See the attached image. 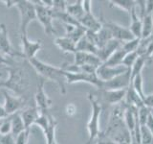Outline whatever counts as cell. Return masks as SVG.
<instances>
[{"instance_id":"1","label":"cell","mask_w":153,"mask_h":144,"mask_svg":"<svg viewBox=\"0 0 153 144\" xmlns=\"http://www.w3.org/2000/svg\"><path fill=\"white\" fill-rule=\"evenodd\" d=\"M29 62L32 64L33 69L36 71L38 76L45 80H50L55 82L59 88L60 94L66 93V78L64 76V70L61 66H55L42 62L36 58L29 60Z\"/></svg>"},{"instance_id":"2","label":"cell","mask_w":153,"mask_h":144,"mask_svg":"<svg viewBox=\"0 0 153 144\" xmlns=\"http://www.w3.org/2000/svg\"><path fill=\"white\" fill-rule=\"evenodd\" d=\"M88 100L91 104V116L87 123L88 140L86 144H93L100 133V118L102 112V103L97 96L92 93L88 94Z\"/></svg>"},{"instance_id":"3","label":"cell","mask_w":153,"mask_h":144,"mask_svg":"<svg viewBox=\"0 0 153 144\" xmlns=\"http://www.w3.org/2000/svg\"><path fill=\"white\" fill-rule=\"evenodd\" d=\"M7 71L9 72V77L7 80L1 82V88L11 89L16 95L20 96L25 92L29 86L26 71L21 67H10Z\"/></svg>"},{"instance_id":"4","label":"cell","mask_w":153,"mask_h":144,"mask_svg":"<svg viewBox=\"0 0 153 144\" xmlns=\"http://www.w3.org/2000/svg\"><path fill=\"white\" fill-rule=\"evenodd\" d=\"M14 7H16L20 14V35H28V26L32 21L36 20V5L33 1L16 0Z\"/></svg>"},{"instance_id":"5","label":"cell","mask_w":153,"mask_h":144,"mask_svg":"<svg viewBox=\"0 0 153 144\" xmlns=\"http://www.w3.org/2000/svg\"><path fill=\"white\" fill-rule=\"evenodd\" d=\"M36 125H37L42 130V132L45 136L47 144H52L56 140V129L57 126V121L50 113V112H40L39 116L36 121Z\"/></svg>"},{"instance_id":"6","label":"cell","mask_w":153,"mask_h":144,"mask_svg":"<svg viewBox=\"0 0 153 144\" xmlns=\"http://www.w3.org/2000/svg\"><path fill=\"white\" fill-rule=\"evenodd\" d=\"M36 5V20L40 22V24L44 28V32L48 36L55 35L56 33V29L53 25V16L51 14L50 8H47L42 1H33Z\"/></svg>"},{"instance_id":"7","label":"cell","mask_w":153,"mask_h":144,"mask_svg":"<svg viewBox=\"0 0 153 144\" xmlns=\"http://www.w3.org/2000/svg\"><path fill=\"white\" fill-rule=\"evenodd\" d=\"M64 76L66 78L67 84H75L79 83V82H83V83H87L90 85H93L95 88H102V83L97 74H90L86 73V72H67L64 71Z\"/></svg>"},{"instance_id":"8","label":"cell","mask_w":153,"mask_h":144,"mask_svg":"<svg viewBox=\"0 0 153 144\" xmlns=\"http://www.w3.org/2000/svg\"><path fill=\"white\" fill-rule=\"evenodd\" d=\"M102 25L108 29V31L111 34L112 38H114V40H117L123 43L135 38L127 27L123 26L117 22L105 21V20H102Z\"/></svg>"},{"instance_id":"9","label":"cell","mask_w":153,"mask_h":144,"mask_svg":"<svg viewBox=\"0 0 153 144\" xmlns=\"http://www.w3.org/2000/svg\"><path fill=\"white\" fill-rule=\"evenodd\" d=\"M45 79L38 76L37 86H36V92L35 94L36 100V107L39 110L40 112H49V109L52 106V100L45 92Z\"/></svg>"},{"instance_id":"10","label":"cell","mask_w":153,"mask_h":144,"mask_svg":"<svg viewBox=\"0 0 153 144\" xmlns=\"http://www.w3.org/2000/svg\"><path fill=\"white\" fill-rule=\"evenodd\" d=\"M131 83L130 70L123 74H121L114 79L106 82H102V88L100 89H108V90H118V89H126Z\"/></svg>"},{"instance_id":"11","label":"cell","mask_w":153,"mask_h":144,"mask_svg":"<svg viewBox=\"0 0 153 144\" xmlns=\"http://www.w3.org/2000/svg\"><path fill=\"white\" fill-rule=\"evenodd\" d=\"M3 95H4V109L6 110L7 114L13 115L14 113L18 112L23 107L25 100H24L21 96L18 95H12L9 93L7 90H3Z\"/></svg>"},{"instance_id":"12","label":"cell","mask_w":153,"mask_h":144,"mask_svg":"<svg viewBox=\"0 0 153 144\" xmlns=\"http://www.w3.org/2000/svg\"><path fill=\"white\" fill-rule=\"evenodd\" d=\"M129 69H127L126 67H124L123 65H118V66H107L103 64H100L96 74H97L98 78L102 82H106L109 80L114 79L115 77H117L121 74H123L127 72Z\"/></svg>"},{"instance_id":"13","label":"cell","mask_w":153,"mask_h":144,"mask_svg":"<svg viewBox=\"0 0 153 144\" xmlns=\"http://www.w3.org/2000/svg\"><path fill=\"white\" fill-rule=\"evenodd\" d=\"M20 40L22 50L21 56L28 61L36 58V53L41 49V40L33 41L29 40L28 35H20Z\"/></svg>"},{"instance_id":"14","label":"cell","mask_w":153,"mask_h":144,"mask_svg":"<svg viewBox=\"0 0 153 144\" xmlns=\"http://www.w3.org/2000/svg\"><path fill=\"white\" fill-rule=\"evenodd\" d=\"M126 89H118V90L100 89V102L113 105V106L122 104L124 101V98H126Z\"/></svg>"},{"instance_id":"15","label":"cell","mask_w":153,"mask_h":144,"mask_svg":"<svg viewBox=\"0 0 153 144\" xmlns=\"http://www.w3.org/2000/svg\"><path fill=\"white\" fill-rule=\"evenodd\" d=\"M75 61L74 64L78 66H83V65H93L96 67H99L102 64V61L99 59L97 55L91 54V53L86 52H79L76 51L75 54Z\"/></svg>"},{"instance_id":"16","label":"cell","mask_w":153,"mask_h":144,"mask_svg":"<svg viewBox=\"0 0 153 144\" xmlns=\"http://www.w3.org/2000/svg\"><path fill=\"white\" fill-rule=\"evenodd\" d=\"M0 54L8 57L19 55L17 53H14L12 49V45L8 36V30L5 24H0Z\"/></svg>"},{"instance_id":"17","label":"cell","mask_w":153,"mask_h":144,"mask_svg":"<svg viewBox=\"0 0 153 144\" xmlns=\"http://www.w3.org/2000/svg\"><path fill=\"white\" fill-rule=\"evenodd\" d=\"M122 45H123V42L119 41L117 40H114V38H111V40L107 41V43L103 47L100 48L98 50L97 56L103 64L104 62H106L109 59L110 56H111L115 51H117L119 48H121Z\"/></svg>"},{"instance_id":"18","label":"cell","mask_w":153,"mask_h":144,"mask_svg":"<svg viewBox=\"0 0 153 144\" xmlns=\"http://www.w3.org/2000/svg\"><path fill=\"white\" fill-rule=\"evenodd\" d=\"M79 24L85 28L86 31L92 33H98L102 28V20L95 17L92 13H86L84 16L79 20Z\"/></svg>"},{"instance_id":"19","label":"cell","mask_w":153,"mask_h":144,"mask_svg":"<svg viewBox=\"0 0 153 144\" xmlns=\"http://www.w3.org/2000/svg\"><path fill=\"white\" fill-rule=\"evenodd\" d=\"M64 28H65V37L71 38L76 43H78V41L80 40L86 34L85 28L81 25L64 24Z\"/></svg>"},{"instance_id":"20","label":"cell","mask_w":153,"mask_h":144,"mask_svg":"<svg viewBox=\"0 0 153 144\" xmlns=\"http://www.w3.org/2000/svg\"><path fill=\"white\" fill-rule=\"evenodd\" d=\"M40 112L36 107L28 108L26 110L20 112L21 118L23 120V123L25 125V129H31V126L36 124V121L39 116Z\"/></svg>"},{"instance_id":"21","label":"cell","mask_w":153,"mask_h":144,"mask_svg":"<svg viewBox=\"0 0 153 144\" xmlns=\"http://www.w3.org/2000/svg\"><path fill=\"white\" fill-rule=\"evenodd\" d=\"M129 16H130V25H129L128 29L132 33L134 38H142V18L136 13L135 8L132 10Z\"/></svg>"},{"instance_id":"22","label":"cell","mask_w":153,"mask_h":144,"mask_svg":"<svg viewBox=\"0 0 153 144\" xmlns=\"http://www.w3.org/2000/svg\"><path fill=\"white\" fill-rule=\"evenodd\" d=\"M54 42L62 52L72 53V54H75L76 52V43L65 36L56 38Z\"/></svg>"},{"instance_id":"23","label":"cell","mask_w":153,"mask_h":144,"mask_svg":"<svg viewBox=\"0 0 153 144\" xmlns=\"http://www.w3.org/2000/svg\"><path fill=\"white\" fill-rule=\"evenodd\" d=\"M66 13L79 23V20L84 16V14H85L82 1H81V0H79V1H76L73 4H69V5L67 4Z\"/></svg>"},{"instance_id":"24","label":"cell","mask_w":153,"mask_h":144,"mask_svg":"<svg viewBox=\"0 0 153 144\" xmlns=\"http://www.w3.org/2000/svg\"><path fill=\"white\" fill-rule=\"evenodd\" d=\"M127 54V52L123 48V45L121 48H119L117 51H115L113 54L110 56L109 59L103 62V64L107 66H118L122 65L123 61L124 59V57Z\"/></svg>"},{"instance_id":"25","label":"cell","mask_w":153,"mask_h":144,"mask_svg":"<svg viewBox=\"0 0 153 144\" xmlns=\"http://www.w3.org/2000/svg\"><path fill=\"white\" fill-rule=\"evenodd\" d=\"M11 121H12V134L16 137L19 134L25 130V125L23 123V120L21 118L20 112L11 115Z\"/></svg>"},{"instance_id":"26","label":"cell","mask_w":153,"mask_h":144,"mask_svg":"<svg viewBox=\"0 0 153 144\" xmlns=\"http://www.w3.org/2000/svg\"><path fill=\"white\" fill-rule=\"evenodd\" d=\"M153 35V16L145 14L142 18V38H147Z\"/></svg>"},{"instance_id":"27","label":"cell","mask_w":153,"mask_h":144,"mask_svg":"<svg viewBox=\"0 0 153 144\" xmlns=\"http://www.w3.org/2000/svg\"><path fill=\"white\" fill-rule=\"evenodd\" d=\"M76 51L91 53V54H94V55L98 54V48L86 38V36H84L80 40L78 41V43H76Z\"/></svg>"},{"instance_id":"28","label":"cell","mask_w":153,"mask_h":144,"mask_svg":"<svg viewBox=\"0 0 153 144\" xmlns=\"http://www.w3.org/2000/svg\"><path fill=\"white\" fill-rule=\"evenodd\" d=\"M109 3L111 7L118 8L123 12H126L128 14H130L135 6V1L133 0H111Z\"/></svg>"},{"instance_id":"29","label":"cell","mask_w":153,"mask_h":144,"mask_svg":"<svg viewBox=\"0 0 153 144\" xmlns=\"http://www.w3.org/2000/svg\"><path fill=\"white\" fill-rule=\"evenodd\" d=\"M130 85L133 88V89L135 90V92L139 96H140V97L143 100H145L146 94H145V91H143V75L139 74L136 77H134V78L131 80Z\"/></svg>"},{"instance_id":"30","label":"cell","mask_w":153,"mask_h":144,"mask_svg":"<svg viewBox=\"0 0 153 144\" xmlns=\"http://www.w3.org/2000/svg\"><path fill=\"white\" fill-rule=\"evenodd\" d=\"M148 60H146L145 57H141L139 56V58L137 59V61L135 62V64H133V66L130 69V75H131V80L136 77L139 74H142V71L143 69V67L146 64Z\"/></svg>"},{"instance_id":"31","label":"cell","mask_w":153,"mask_h":144,"mask_svg":"<svg viewBox=\"0 0 153 144\" xmlns=\"http://www.w3.org/2000/svg\"><path fill=\"white\" fill-rule=\"evenodd\" d=\"M141 144H153V134L146 125L140 126Z\"/></svg>"},{"instance_id":"32","label":"cell","mask_w":153,"mask_h":144,"mask_svg":"<svg viewBox=\"0 0 153 144\" xmlns=\"http://www.w3.org/2000/svg\"><path fill=\"white\" fill-rule=\"evenodd\" d=\"M151 110L145 105L138 109V121L140 123V125H146Z\"/></svg>"},{"instance_id":"33","label":"cell","mask_w":153,"mask_h":144,"mask_svg":"<svg viewBox=\"0 0 153 144\" xmlns=\"http://www.w3.org/2000/svg\"><path fill=\"white\" fill-rule=\"evenodd\" d=\"M139 58V54L138 52H130V53H127L124 57V59L123 61V64L122 65H123L124 67H126L127 69L130 70L131 67L133 66V64H135V62L137 61V59Z\"/></svg>"},{"instance_id":"34","label":"cell","mask_w":153,"mask_h":144,"mask_svg":"<svg viewBox=\"0 0 153 144\" xmlns=\"http://www.w3.org/2000/svg\"><path fill=\"white\" fill-rule=\"evenodd\" d=\"M12 134V121H11V115L9 117L0 120V134Z\"/></svg>"},{"instance_id":"35","label":"cell","mask_w":153,"mask_h":144,"mask_svg":"<svg viewBox=\"0 0 153 144\" xmlns=\"http://www.w3.org/2000/svg\"><path fill=\"white\" fill-rule=\"evenodd\" d=\"M140 41H141V38H133V40L126 41V42H123V48L126 50L127 53H130V52H135L138 50L139 45H140Z\"/></svg>"},{"instance_id":"36","label":"cell","mask_w":153,"mask_h":144,"mask_svg":"<svg viewBox=\"0 0 153 144\" xmlns=\"http://www.w3.org/2000/svg\"><path fill=\"white\" fill-rule=\"evenodd\" d=\"M31 129H25L16 137V144H28Z\"/></svg>"},{"instance_id":"37","label":"cell","mask_w":153,"mask_h":144,"mask_svg":"<svg viewBox=\"0 0 153 144\" xmlns=\"http://www.w3.org/2000/svg\"><path fill=\"white\" fill-rule=\"evenodd\" d=\"M96 144H117L112 138L107 136L103 132H100L96 139Z\"/></svg>"},{"instance_id":"38","label":"cell","mask_w":153,"mask_h":144,"mask_svg":"<svg viewBox=\"0 0 153 144\" xmlns=\"http://www.w3.org/2000/svg\"><path fill=\"white\" fill-rule=\"evenodd\" d=\"M0 144H16V137L12 134L4 136L0 134Z\"/></svg>"},{"instance_id":"39","label":"cell","mask_w":153,"mask_h":144,"mask_svg":"<svg viewBox=\"0 0 153 144\" xmlns=\"http://www.w3.org/2000/svg\"><path fill=\"white\" fill-rule=\"evenodd\" d=\"M65 112L66 114L69 115V116H74V115L76 113V108L74 104H68L65 108Z\"/></svg>"},{"instance_id":"40","label":"cell","mask_w":153,"mask_h":144,"mask_svg":"<svg viewBox=\"0 0 153 144\" xmlns=\"http://www.w3.org/2000/svg\"><path fill=\"white\" fill-rule=\"evenodd\" d=\"M143 104H145V106H146V107L149 108L150 110L153 109V93L146 95L145 100H143Z\"/></svg>"},{"instance_id":"41","label":"cell","mask_w":153,"mask_h":144,"mask_svg":"<svg viewBox=\"0 0 153 144\" xmlns=\"http://www.w3.org/2000/svg\"><path fill=\"white\" fill-rule=\"evenodd\" d=\"M145 14H151V16H153V0H147V1H146Z\"/></svg>"},{"instance_id":"42","label":"cell","mask_w":153,"mask_h":144,"mask_svg":"<svg viewBox=\"0 0 153 144\" xmlns=\"http://www.w3.org/2000/svg\"><path fill=\"white\" fill-rule=\"evenodd\" d=\"M82 5H83V9H84L85 14L92 13V2L89 1V0H84V1H82Z\"/></svg>"},{"instance_id":"43","label":"cell","mask_w":153,"mask_h":144,"mask_svg":"<svg viewBox=\"0 0 153 144\" xmlns=\"http://www.w3.org/2000/svg\"><path fill=\"white\" fill-rule=\"evenodd\" d=\"M146 126L149 129V131L152 133L153 134V114L150 113V115L148 116V119H147V121L146 123Z\"/></svg>"},{"instance_id":"44","label":"cell","mask_w":153,"mask_h":144,"mask_svg":"<svg viewBox=\"0 0 153 144\" xmlns=\"http://www.w3.org/2000/svg\"><path fill=\"white\" fill-rule=\"evenodd\" d=\"M7 117H9V115L7 114L6 110H5L4 106L0 105V120L5 119V118H7Z\"/></svg>"},{"instance_id":"45","label":"cell","mask_w":153,"mask_h":144,"mask_svg":"<svg viewBox=\"0 0 153 144\" xmlns=\"http://www.w3.org/2000/svg\"><path fill=\"white\" fill-rule=\"evenodd\" d=\"M4 3H6V6L8 7V8H11V7H13V6H14L16 5V0H13V1H10V0H6V1H4Z\"/></svg>"},{"instance_id":"46","label":"cell","mask_w":153,"mask_h":144,"mask_svg":"<svg viewBox=\"0 0 153 144\" xmlns=\"http://www.w3.org/2000/svg\"><path fill=\"white\" fill-rule=\"evenodd\" d=\"M52 144H59V143H57V141H56H56H55V142H54V143H52Z\"/></svg>"},{"instance_id":"47","label":"cell","mask_w":153,"mask_h":144,"mask_svg":"<svg viewBox=\"0 0 153 144\" xmlns=\"http://www.w3.org/2000/svg\"><path fill=\"white\" fill-rule=\"evenodd\" d=\"M151 113H152V114H153V109H152V110H151Z\"/></svg>"}]
</instances>
